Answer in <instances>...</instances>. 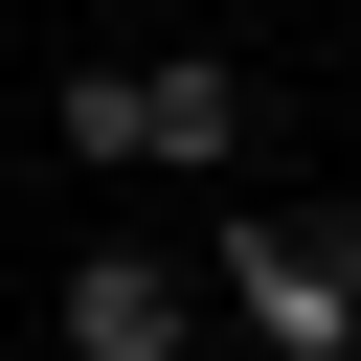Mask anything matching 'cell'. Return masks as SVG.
<instances>
[{
    "label": "cell",
    "mask_w": 361,
    "mask_h": 361,
    "mask_svg": "<svg viewBox=\"0 0 361 361\" xmlns=\"http://www.w3.org/2000/svg\"><path fill=\"white\" fill-rule=\"evenodd\" d=\"M203 293H226L271 361H361V271H338L316 226H271V203H203Z\"/></svg>",
    "instance_id": "6da1fadb"
},
{
    "label": "cell",
    "mask_w": 361,
    "mask_h": 361,
    "mask_svg": "<svg viewBox=\"0 0 361 361\" xmlns=\"http://www.w3.org/2000/svg\"><path fill=\"white\" fill-rule=\"evenodd\" d=\"M45 338H68V361H180V338H203V271H180V248H68Z\"/></svg>",
    "instance_id": "7a4b0ae2"
},
{
    "label": "cell",
    "mask_w": 361,
    "mask_h": 361,
    "mask_svg": "<svg viewBox=\"0 0 361 361\" xmlns=\"http://www.w3.org/2000/svg\"><path fill=\"white\" fill-rule=\"evenodd\" d=\"M45 158H68V180H135V158H158V45L45 68Z\"/></svg>",
    "instance_id": "3957f363"
},
{
    "label": "cell",
    "mask_w": 361,
    "mask_h": 361,
    "mask_svg": "<svg viewBox=\"0 0 361 361\" xmlns=\"http://www.w3.org/2000/svg\"><path fill=\"white\" fill-rule=\"evenodd\" d=\"M248 158H271V90L226 45H158V180H248Z\"/></svg>",
    "instance_id": "277c9868"
},
{
    "label": "cell",
    "mask_w": 361,
    "mask_h": 361,
    "mask_svg": "<svg viewBox=\"0 0 361 361\" xmlns=\"http://www.w3.org/2000/svg\"><path fill=\"white\" fill-rule=\"evenodd\" d=\"M90 23H158V0H90Z\"/></svg>",
    "instance_id": "5b68a950"
}]
</instances>
